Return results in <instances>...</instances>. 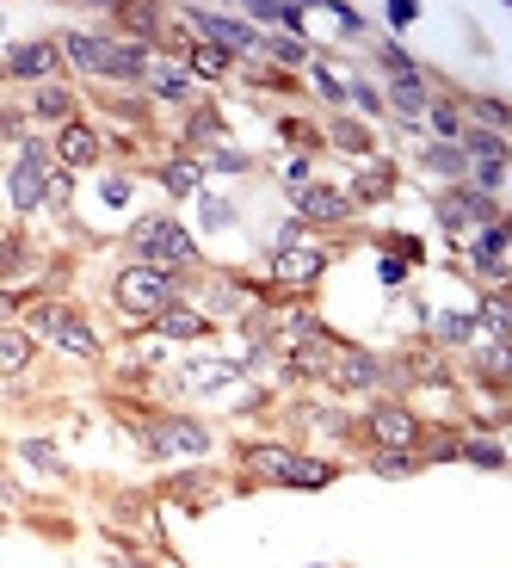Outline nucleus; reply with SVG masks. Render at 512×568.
Listing matches in <instances>:
<instances>
[{"label": "nucleus", "instance_id": "f257e3e1", "mask_svg": "<svg viewBox=\"0 0 512 568\" xmlns=\"http://www.w3.org/2000/svg\"><path fill=\"white\" fill-rule=\"evenodd\" d=\"M173 297H179V278L161 272V266H142V260L124 266L118 284H112V303L124 315H161V309H173Z\"/></svg>", "mask_w": 512, "mask_h": 568}, {"label": "nucleus", "instance_id": "f03ea898", "mask_svg": "<svg viewBox=\"0 0 512 568\" xmlns=\"http://www.w3.org/2000/svg\"><path fill=\"white\" fill-rule=\"evenodd\" d=\"M130 247H136V254H142V266H192L198 260V241L186 235V229H179L173 217H142L136 229H130Z\"/></svg>", "mask_w": 512, "mask_h": 568}, {"label": "nucleus", "instance_id": "7ed1b4c3", "mask_svg": "<svg viewBox=\"0 0 512 568\" xmlns=\"http://www.w3.org/2000/svg\"><path fill=\"white\" fill-rule=\"evenodd\" d=\"M31 328H38L44 340H56L62 352H75V359H99V340L81 328V315H75V309H62V303L31 309Z\"/></svg>", "mask_w": 512, "mask_h": 568}, {"label": "nucleus", "instance_id": "20e7f679", "mask_svg": "<svg viewBox=\"0 0 512 568\" xmlns=\"http://www.w3.org/2000/svg\"><path fill=\"white\" fill-rule=\"evenodd\" d=\"M142 445L149 451H192V457H204L210 451V426H198V420H142Z\"/></svg>", "mask_w": 512, "mask_h": 568}, {"label": "nucleus", "instance_id": "39448f33", "mask_svg": "<svg viewBox=\"0 0 512 568\" xmlns=\"http://www.w3.org/2000/svg\"><path fill=\"white\" fill-rule=\"evenodd\" d=\"M186 19H192V25L204 31V38H210L216 50H229V56H235V50H247V56L260 50V31H253V25H241L235 13H204V7H192Z\"/></svg>", "mask_w": 512, "mask_h": 568}, {"label": "nucleus", "instance_id": "423d86ee", "mask_svg": "<svg viewBox=\"0 0 512 568\" xmlns=\"http://www.w3.org/2000/svg\"><path fill=\"white\" fill-rule=\"evenodd\" d=\"M327 272V254H321V247H278V254H272V278L278 284H290V291H309V284Z\"/></svg>", "mask_w": 512, "mask_h": 568}, {"label": "nucleus", "instance_id": "0eeeda50", "mask_svg": "<svg viewBox=\"0 0 512 568\" xmlns=\"http://www.w3.org/2000/svg\"><path fill=\"white\" fill-rule=\"evenodd\" d=\"M56 68H62V44H56V38L13 44V50H7V75H19V81H50Z\"/></svg>", "mask_w": 512, "mask_h": 568}, {"label": "nucleus", "instance_id": "6e6552de", "mask_svg": "<svg viewBox=\"0 0 512 568\" xmlns=\"http://www.w3.org/2000/svg\"><path fill=\"white\" fill-rule=\"evenodd\" d=\"M62 56L75 62V68H87V75L112 81V56H118V44H112V38H93V31H68V38H62Z\"/></svg>", "mask_w": 512, "mask_h": 568}, {"label": "nucleus", "instance_id": "1a4fd4ad", "mask_svg": "<svg viewBox=\"0 0 512 568\" xmlns=\"http://www.w3.org/2000/svg\"><path fill=\"white\" fill-rule=\"evenodd\" d=\"M290 198H297V217H309V223H352V198L346 192L303 186V192H290Z\"/></svg>", "mask_w": 512, "mask_h": 568}, {"label": "nucleus", "instance_id": "9d476101", "mask_svg": "<svg viewBox=\"0 0 512 568\" xmlns=\"http://www.w3.org/2000/svg\"><path fill=\"white\" fill-rule=\"evenodd\" d=\"M371 439H377L383 451H414L420 420H414L408 408H377V414H371Z\"/></svg>", "mask_w": 512, "mask_h": 568}, {"label": "nucleus", "instance_id": "9b49d317", "mask_svg": "<svg viewBox=\"0 0 512 568\" xmlns=\"http://www.w3.org/2000/svg\"><path fill=\"white\" fill-rule=\"evenodd\" d=\"M438 217H445V229H463V223H500V210L482 192H451V198H438Z\"/></svg>", "mask_w": 512, "mask_h": 568}, {"label": "nucleus", "instance_id": "f8f14e48", "mask_svg": "<svg viewBox=\"0 0 512 568\" xmlns=\"http://www.w3.org/2000/svg\"><path fill=\"white\" fill-rule=\"evenodd\" d=\"M377 377H383V371H377L371 352H352V346H346L340 359H334V383H340V389H371Z\"/></svg>", "mask_w": 512, "mask_h": 568}, {"label": "nucleus", "instance_id": "ddd939ff", "mask_svg": "<svg viewBox=\"0 0 512 568\" xmlns=\"http://www.w3.org/2000/svg\"><path fill=\"white\" fill-rule=\"evenodd\" d=\"M44 180H50V173H44V167H31V161H19V167L7 173V198H13V210H31V204H38V198H44Z\"/></svg>", "mask_w": 512, "mask_h": 568}, {"label": "nucleus", "instance_id": "4468645a", "mask_svg": "<svg viewBox=\"0 0 512 568\" xmlns=\"http://www.w3.org/2000/svg\"><path fill=\"white\" fill-rule=\"evenodd\" d=\"M56 155H62L68 167H87V161L99 155V136H93L87 124H62V136H56Z\"/></svg>", "mask_w": 512, "mask_h": 568}, {"label": "nucleus", "instance_id": "2eb2a0df", "mask_svg": "<svg viewBox=\"0 0 512 568\" xmlns=\"http://www.w3.org/2000/svg\"><path fill=\"white\" fill-rule=\"evenodd\" d=\"M155 328H161L167 340H198V334H204L210 322H204L198 309H161V315H155Z\"/></svg>", "mask_w": 512, "mask_h": 568}, {"label": "nucleus", "instance_id": "dca6fc26", "mask_svg": "<svg viewBox=\"0 0 512 568\" xmlns=\"http://www.w3.org/2000/svg\"><path fill=\"white\" fill-rule=\"evenodd\" d=\"M290 457H297V451H284V445H253V451H247V470H253V476H266V482H284Z\"/></svg>", "mask_w": 512, "mask_h": 568}, {"label": "nucleus", "instance_id": "f3484780", "mask_svg": "<svg viewBox=\"0 0 512 568\" xmlns=\"http://www.w3.org/2000/svg\"><path fill=\"white\" fill-rule=\"evenodd\" d=\"M327 482H334V464H321V457H290L284 488H327Z\"/></svg>", "mask_w": 512, "mask_h": 568}, {"label": "nucleus", "instance_id": "a211bd4d", "mask_svg": "<svg viewBox=\"0 0 512 568\" xmlns=\"http://www.w3.org/2000/svg\"><path fill=\"white\" fill-rule=\"evenodd\" d=\"M25 365H31V334L0 328V377H19Z\"/></svg>", "mask_w": 512, "mask_h": 568}, {"label": "nucleus", "instance_id": "6ab92c4d", "mask_svg": "<svg viewBox=\"0 0 512 568\" xmlns=\"http://www.w3.org/2000/svg\"><path fill=\"white\" fill-rule=\"evenodd\" d=\"M241 371L229 365V359H204V365H192V377H186V389H204V396H210V389H229Z\"/></svg>", "mask_w": 512, "mask_h": 568}, {"label": "nucleus", "instance_id": "aec40b11", "mask_svg": "<svg viewBox=\"0 0 512 568\" xmlns=\"http://www.w3.org/2000/svg\"><path fill=\"white\" fill-rule=\"evenodd\" d=\"M457 149H463V155H482V161H506V136H494V130H469V124H463Z\"/></svg>", "mask_w": 512, "mask_h": 568}, {"label": "nucleus", "instance_id": "412c9836", "mask_svg": "<svg viewBox=\"0 0 512 568\" xmlns=\"http://www.w3.org/2000/svg\"><path fill=\"white\" fill-rule=\"evenodd\" d=\"M149 87H155L161 99H186V93H192L186 68H173V62H149Z\"/></svg>", "mask_w": 512, "mask_h": 568}, {"label": "nucleus", "instance_id": "4be33fe9", "mask_svg": "<svg viewBox=\"0 0 512 568\" xmlns=\"http://www.w3.org/2000/svg\"><path fill=\"white\" fill-rule=\"evenodd\" d=\"M31 112H38V118H75V93H68V87H38V99H31Z\"/></svg>", "mask_w": 512, "mask_h": 568}, {"label": "nucleus", "instance_id": "5701e85b", "mask_svg": "<svg viewBox=\"0 0 512 568\" xmlns=\"http://www.w3.org/2000/svg\"><path fill=\"white\" fill-rule=\"evenodd\" d=\"M247 19H260V25H284V31H303V7H278V0H253Z\"/></svg>", "mask_w": 512, "mask_h": 568}, {"label": "nucleus", "instance_id": "b1692460", "mask_svg": "<svg viewBox=\"0 0 512 568\" xmlns=\"http://www.w3.org/2000/svg\"><path fill=\"white\" fill-rule=\"evenodd\" d=\"M438 322V340L445 346H469L475 340V315H463V309H445V315H432Z\"/></svg>", "mask_w": 512, "mask_h": 568}, {"label": "nucleus", "instance_id": "393cba45", "mask_svg": "<svg viewBox=\"0 0 512 568\" xmlns=\"http://www.w3.org/2000/svg\"><path fill=\"white\" fill-rule=\"evenodd\" d=\"M161 186H167L173 198H192V192H198V167H192V161H161Z\"/></svg>", "mask_w": 512, "mask_h": 568}, {"label": "nucleus", "instance_id": "a878e982", "mask_svg": "<svg viewBox=\"0 0 512 568\" xmlns=\"http://www.w3.org/2000/svg\"><path fill=\"white\" fill-rule=\"evenodd\" d=\"M192 75H198V81H223V75H229V50L198 44V50H192Z\"/></svg>", "mask_w": 512, "mask_h": 568}, {"label": "nucleus", "instance_id": "bb28decb", "mask_svg": "<svg viewBox=\"0 0 512 568\" xmlns=\"http://www.w3.org/2000/svg\"><path fill=\"white\" fill-rule=\"evenodd\" d=\"M19 457H25V464H38V470H50V476H62V451H56L50 439H25Z\"/></svg>", "mask_w": 512, "mask_h": 568}, {"label": "nucleus", "instance_id": "cd10ccee", "mask_svg": "<svg viewBox=\"0 0 512 568\" xmlns=\"http://www.w3.org/2000/svg\"><path fill=\"white\" fill-rule=\"evenodd\" d=\"M389 99L401 105V112H426V87H420V75H401V81L389 87Z\"/></svg>", "mask_w": 512, "mask_h": 568}, {"label": "nucleus", "instance_id": "c85d7f7f", "mask_svg": "<svg viewBox=\"0 0 512 568\" xmlns=\"http://www.w3.org/2000/svg\"><path fill=\"white\" fill-rule=\"evenodd\" d=\"M457 457H469V464H482V470H500V464H506V451H500V445H488V439H463V445H457Z\"/></svg>", "mask_w": 512, "mask_h": 568}, {"label": "nucleus", "instance_id": "c756f323", "mask_svg": "<svg viewBox=\"0 0 512 568\" xmlns=\"http://www.w3.org/2000/svg\"><path fill=\"white\" fill-rule=\"evenodd\" d=\"M118 19H130L136 38H161V13L155 7H118Z\"/></svg>", "mask_w": 512, "mask_h": 568}, {"label": "nucleus", "instance_id": "7c9ffc66", "mask_svg": "<svg viewBox=\"0 0 512 568\" xmlns=\"http://www.w3.org/2000/svg\"><path fill=\"white\" fill-rule=\"evenodd\" d=\"M389 192H395V167L377 161V167H371V180H358V198H389Z\"/></svg>", "mask_w": 512, "mask_h": 568}, {"label": "nucleus", "instance_id": "2f4dec72", "mask_svg": "<svg viewBox=\"0 0 512 568\" xmlns=\"http://www.w3.org/2000/svg\"><path fill=\"white\" fill-rule=\"evenodd\" d=\"M334 142L346 155H371V130H364V124H334Z\"/></svg>", "mask_w": 512, "mask_h": 568}, {"label": "nucleus", "instance_id": "473e14b6", "mask_svg": "<svg viewBox=\"0 0 512 568\" xmlns=\"http://www.w3.org/2000/svg\"><path fill=\"white\" fill-rule=\"evenodd\" d=\"M475 118H482V124H488L494 136H506V130H512V112H506L500 99H475Z\"/></svg>", "mask_w": 512, "mask_h": 568}, {"label": "nucleus", "instance_id": "72a5a7b5", "mask_svg": "<svg viewBox=\"0 0 512 568\" xmlns=\"http://www.w3.org/2000/svg\"><path fill=\"white\" fill-rule=\"evenodd\" d=\"M426 167L432 173H463V149L457 142H438V149H426Z\"/></svg>", "mask_w": 512, "mask_h": 568}, {"label": "nucleus", "instance_id": "f704fd0d", "mask_svg": "<svg viewBox=\"0 0 512 568\" xmlns=\"http://www.w3.org/2000/svg\"><path fill=\"white\" fill-rule=\"evenodd\" d=\"M432 130L445 136V142H457L463 136V112H457V105H432Z\"/></svg>", "mask_w": 512, "mask_h": 568}, {"label": "nucleus", "instance_id": "c9c22d12", "mask_svg": "<svg viewBox=\"0 0 512 568\" xmlns=\"http://www.w3.org/2000/svg\"><path fill=\"white\" fill-rule=\"evenodd\" d=\"M469 180H475V192H500V186H506V161H482Z\"/></svg>", "mask_w": 512, "mask_h": 568}, {"label": "nucleus", "instance_id": "e433bc0d", "mask_svg": "<svg viewBox=\"0 0 512 568\" xmlns=\"http://www.w3.org/2000/svg\"><path fill=\"white\" fill-rule=\"evenodd\" d=\"M420 464H414V451H383L377 457V476H414Z\"/></svg>", "mask_w": 512, "mask_h": 568}, {"label": "nucleus", "instance_id": "4c0bfd02", "mask_svg": "<svg viewBox=\"0 0 512 568\" xmlns=\"http://www.w3.org/2000/svg\"><path fill=\"white\" fill-rule=\"evenodd\" d=\"M223 130H229V124L216 118V112H192V124H186V136H192V142H210V136H223Z\"/></svg>", "mask_w": 512, "mask_h": 568}, {"label": "nucleus", "instance_id": "58836bf2", "mask_svg": "<svg viewBox=\"0 0 512 568\" xmlns=\"http://www.w3.org/2000/svg\"><path fill=\"white\" fill-rule=\"evenodd\" d=\"M475 365H482L488 383H506V346H482V359H475Z\"/></svg>", "mask_w": 512, "mask_h": 568}, {"label": "nucleus", "instance_id": "ea45409f", "mask_svg": "<svg viewBox=\"0 0 512 568\" xmlns=\"http://www.w3.org/2000/svg\"><path fill=\"white\" fill-rule=\"evenodd\" d=\"M204 223H210V229H229V223H235V204H229V198H210V192H204Z\"/></svg>", "mask_w": 512, "mask_h": 568}, {"label": "nucleus", "instance_id": "a19ab883", "mask_svg": "<svg viewBox=\"0 0 512 568\" xmlns=\"http://www.w3.org/2000/svg\"><path fill=\"white\" fill-rule=\"evenodd\" d=\"M482 322H488V334H494V340H506V328H512V322H506V303H500V297H488V303H482Z\"/></svg>", "mask_w": 512, "mask_h": 568}, {"label": "nucleus", "instance_id": "79ce46f5", "mask_svg": "<svg viewBox=\"0 0 512 568\" xmlns=\"http://www.w3.org/2000/svg\"><path fill=\"white\" fill-rule=\"evenodd\" d=\"M25 260V241L19 235H7V241H0V278H13V266Z\"/></svg>", "mask_w": 512, "mask_h": 568}, {"label": "nucleus", "instance_id": "37998d69", "mask_svg": "<svg viewBox=\"0 0 512 568\" xmlns=\"http://www.w3.org/2000/svg\"><path fill=\"white\" fill-rule=\"evenodd\" d=\"M414 19H420V7H414V0H389V25H395V31H408Z\"/></svg>", "mask_w": 512, "mask_h": 568}, {"label": "nucleus", "instance_id": "c03bdc74", "mask_svg": "<svg viewBox=\"0 0 512 568\" xmlns=\"http://www.w3.org/2000/svg\"><path fill=\"white\" fill-rule=\"evenodd\" d=\"M346 99H358V105H364V112H383V99H377L371 87H364V81H346Z\"/></svg>", "mask_w": 512, "mask_h": 568}, {"label": "nucleus", "instance_id": "a18cd8bd", "mask_svg": "<svg viewBox=\"0 0 512 568\" xmlns=\"http://www.w3.org/2000/svg\"><path fill=\"white\" fill-rule=\"evenodd\" d=\"M383 284H389V291H401V284H408V260H383Z\"/></svg>", "mask_w": 512, "mask_h": 568}, {"label": "nucleus", "instance_id": "49530a36", "mask_svg": "<svg viewBox=\"0 0 512 568\" xmlns=\"http://www.w3.org/2000/svg\"><path fill=\"white\" fill-rule=\"evenodd\" d=\"M44 198H50V204H68V173H50V180H44Z\"/></svg>", "mask_w": 512, "mask_h": 568}, {"label": "nucleus", "instance_id": "de8ad7c7", "mask_svg": "<svg viewBox=\"0 0 512 568\" xmlns=\"http://www.w3.org/2000/svg\"><path fill=\"white\" fill-rule=\"evenodd\" d=\"M130 198V180H105V204H124Z\"/></svg>", "mask_w": 512, "mask_h": 568}, {"label": "nucleus", "instance_id": "09e8293b", "mask_svg": "<svg viewBox=\"0 0 512 568\" xmlns=\"http://www.w3.org/2000/svg\"><path fill=\"white\" fill-rule=\"evenodd\" d=\"M7 322H19V303H13L7 291H0V328H7Z\"/></svg>", "mask_w": 512, "mask_h": 568}, {"label": "nucleus", "instance_id": "8fccbe9b", "mask_svg": "<svg viewBox=\"0 0 512 568\" xmlns=\"http://www.w3.org/2000/svg\"><path fill=\"white\" fill-rule=\"evenodd\" d=\"M7 136H19V112H7V118H0V142H7Z\"/></svg>", "mask_w": 512, "mask_h": 568}, {"label": "nucleus", "instance_id": "3c124183", "mask_svg": "<svg viewBox=\"0 0 512 568\" xmlns=\"http://www.w3.org/2000/svg\"><path fill=\"white\" fill-rule=\"evenodd\" d=\"M0 75H7V68H0Z\"/></svg>", "mask_w": 512, "mask_h": 568}]
</instances>
